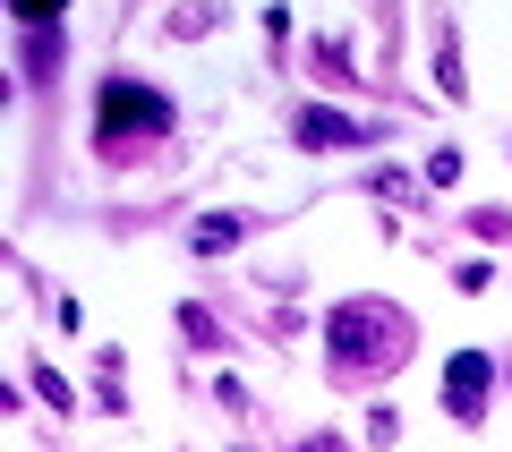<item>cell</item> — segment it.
Masks as SVG:
<instances>
[{"label": "cell", "mask_w": 512, "mask_h": 452, "mask_svg": "<svg viewBox=\"0 0 512 452\" xmlns=\"http://www.w3.org/2000/svg\"><path fill=\"white\" fill-rule=\"evenodd\" d=\"M103 128H111V137H128V128H137V137H163V128H171V103H163L154 86L111 77V86H103Z\"/></svg>", "instance_id": "obj_1"}, {"label": "cell", "mask_w": 512, "mask_h": 452, "mask_svg": "<svg viewBox=\"0 0 512 452\" xmlns=\"http://www.w3.org/2000/svg\"><path fill=\"white\" fill-rule=\"evenodd\" d=\"M444 384H453V393H444V401H453V410L470 418L478 401H487V384H495V367H487V359H453V367H444Z\"/></svg>", "instance_id": "obj_2"}, {"label": "cell", "mask_w": 512, "mask_h": 452, "mask_svg": "<svg viewBox=\"0 0 512 452\" xmlns=\"http://www.w3.org/2000/svg\"><path fill=\"white\" fill-rule=\"evenodd\" d=\"M9 9H18V18H26V26H52V18H60V9H69V0H9Z\"/></svg>", "instance_id": "obj_3"}]
</instances>
